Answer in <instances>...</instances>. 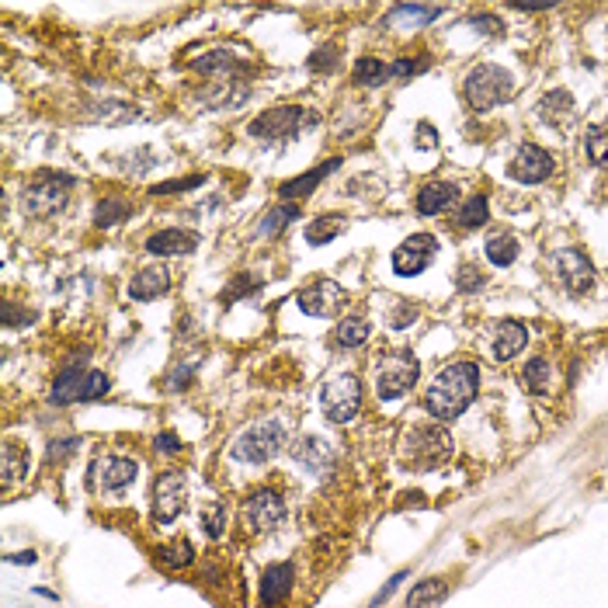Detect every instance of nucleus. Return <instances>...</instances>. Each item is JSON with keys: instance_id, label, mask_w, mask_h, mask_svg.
<instances>
[{"instance_id": "1", "label": "nucleus", "mask_w": 608, "mask_h": 608, "mask_svg": "<svg viewBox=\"0 0 608 608\" xmlns=\"http://www.w3.org/2000/svg\"><path fill=\"white\" fill-rule=\"evenodd\" d=\"M476 390H480V365L469 362V358L452 362L424 390V410L434 420H455L466 406L476 400Z\"/></svg>"}, {"instance_id": "2", "label": "nucleus", "mask_w": 608, "mask_h": 608, "mask_svg": "<svg viewBox=\"0 0 608 608\" xmlns=\"http://www.w3.org/2000/svg\"><path fill=\"white\" fill-rule=\"evenodd\" d=\"M73 185L77 181L70 174H63V171H38L24 185V192H21L24 215H31V219H52V215H59L70 205Z\"/></svg>"}, {"instance_id": "3", "label": "nucleus", "mask_w": 608, "mask_h": 608, "mask_svg": "<svg viewBox=\"0 0 608 608\" xmlns=\"http://www.w3.org/2000/svg\"><path fill=\"white\" fill-rule=\"evenodd\" d=\"M417 376H420V362L413 351H406V348L383 351L376 358V397L383 404L400 400L417 386Z\"/></svg>"}, {"instance_id": "4", "label": "nucleus", "mask_w": 608, "mask_h": 608, "mask_svg": "<svg viewBox=\"0 0 608 608\" xmlns=\"http://www.w3.org/2000/svg\"><path fill=\"white\" fill-rule=\"evenodd\" d=\"M400 455L413 469H434L452 455V438L438 424H413L400 438Z\"/></svg>"}, {"instance_id": "5", "label": "nucleus", "mask_w": 608, "mask_h": 608, "mask_svg": "<svg viewBox=\"0 0 608 608\" xmlns=\"http://www.w3.org/2000/svg\"><path fill=\"white\" fill-rule=\"evenodd\" d=\"M514 94V77L497 63H476L466 73V101L473 111L487 115Z\"/></svg>"}, {"instance_id": "6", "label": "nucleus", "mask_w": 608, "mask_h": 608, "mask_svg": "<svg viewBox=\"0 0 608 608\" xmlns=\"http://www.w3.org/2000/svg\"><path fill=\"white\" fill-rule=\"evenodd\" d=\"M316 115L303 108V104H282V108H268L261 111L250 125H247V136L257 139V143H282V139H296L303 125H313Z\"/></svg>"}, {"instance_id": "7", "label": "nucleus", "mask_w": 608, "mask_h": 608, "mask_svg": "<svg viewBox=\"0 0 608 608\" xmlns=\"http://www.w3.org/2000/svg\"><path fill=\"white\" fill-rule=\"evenodd\" d=\"M282 448H285V427H282V420L268 417V420H257L254 427H247V431L233 441V459L250 462V466H264V462H271Z\"/></svg>"}, {"instance_id": "8", "label": "nucleus", "mask_w": 608, "mask_h": 608, "mask_svg": "<svg viewBox=\"0 0 608 608\" xmlns=\"http://www.w3.org/2000/svg\"><path fill=\"white\" fill-rule=\"evenodd\" d=\"M320 406L330 424H351L362 410V379L355 372H337L323 383Z\"/></svg>"}, {"instance_id": "9", "label": "nucleus", "mask_w": 608, "mask_h": 608, "mask_svg": "<svg viewBox=\"0 0 608 608\" xmlns=\"http://www.w3.org/2000/svg\"><path fill=\"white\" fill-rule=\"evenodd\" d=\"M188 507V480L181 469H167L153 480V521L171 525Z\"/></svg>"}, {"instance_id": "10", "label": "nucleus", "mask_w": 608, "mask_h": 608, "mask_svg": "<svg viewBox=\"0 0 608 608\" xmlns=\"http://www.w3.org/2000/svg\"><path fill=\"white\" fill-rule=\"evenodd\" d=\"M296 306L303 309L306 316H316V320H330L337 316L344 306H348V292L341 282L334 278H313L309 285H303L296 292Z\"/></svg>"}, {"instance_id": "11", "label": "nucleus", "mask_w": 608, "mask_h": 608, "mask_svg": "<svg viewBox=\"0 0 608 608\" xmlns=\"http://www.w3.org/2000/svg\"><path fill=\"white\" fill-rule=\"evenodd\" d=\"M243 521L254 535H268L275 532L282 521H285V497L271 487H261L254 490L247 501H243Z\"/></svg>"}, {"instance_id": "12", "label": "nucleus", "mask_w": 608, "mask_h": 608, "mask_svg": "<svg viewBox=\"0 0 608 608\" xmlns=\"http://www.w3.org/2000/svg\"><path fill=\"white\" fill-rule=\"evenodd\" d=\"M434 254H438V236H431V233H413V236H406L404 243L393 250V257H390L393 275H400V278H417L420 271H427V264L434 261Z\"/></svg>"}, {"instance_id": "13", "label": "nucleus", "mask_w": 608, "mask_h": 608, "mask_svg": "<svg viewBox=\"0 0 608 608\" xmlns=\"http://www.w3.org/2000/svg\"><path fill=\"white\" fill-rule=\"evenodd\" d=\"M507 171H511V178H514L518 185H542V181L553 178L556 160H553L549 150H542V146H535V143H521V146L514 150Z\"/></svg>"}, {"instance_id": "14", "label": "nucleus", "mask_w": 608, "mask_h": 608, "mask_svg": "<svg viewBox=\"0 0 608 608\" xmlns=\"http://www.w3.org/2000/svg\"><path fill=\"white\" fill-rule=\"evenodd\" d=\"M136 476H139V462L132 455H118V452L101 455L94 462V469H91V480H94V487L101 494H122V490H129L136 483Z\"/></svg>"}, {"instance_id": "15", "label": "nucleus", "mask_w": 608, "mask_h": 608, "mask_svg": "<svg viewBox=\"0 0 608 608\" xmlns=\"http://www.w3.org/2000/svg\"><path fill=\"white\" fill-rule=\"evenodd\" d=\"M556 275L570 296H584L595 285V264L581 247H560L556 250Z\"/></svg>"}, {"instance_id": "16", "label": "nucleus", "mask_w": 608, "mask_h": 608, "mask_svg": "<svg viewBox=\"0 0 608 608\" xmlns=\"http://www.w3.org/2000/svg\"><path fill=\"white\" fill-rule=\"evenodd\" d=\"M87 358H91V351L80 348V351H73L70 362L56 372L52 390H49V400L56 406H66V404H77V400H80V383H84V376L91 372V369H87Z\"/></svg>"}, {"instance_id": "17", "label": "nucleus", "mask_w": 608, "mask_h": 608, "mask_svg": "<svg viewBox=\"0 0 608 608\" xmlns=\"http://www.w3.org/2000/svg\"><path fill=\"white\" fill-rule=\"evenodd\" d=\"M292 591H296V563L292 560L271 563L261 577V608H282Z\"/></svg>"}, {"instance_id": "18", "label": "nucleus", "mask_w": 608, "mask_h": 608, "mask_svg": "<svg viewBox=\"0 0 608 608\" xmlns=\"http://www.w3.org/2000/svg\"><path fill=\"white\" fill-rule=\"evenodd\" d=\"M341 164H344L341 157H327V160H320L313 171H306V174H299V178L282 181V185H278V199H282V202H306V199L320 188V181L330 178Z\"/></svg>"}, {"instance_id": "19", "label": "nucleus", "mask_w": 608, "mask_h": 608, "mask_svg": "<svg viewBox=\"0 0 608 608\" xmlns=\"http://www.w3.org/2000/svg\"><path fill=\"white\" fill-rule=\"evenodd\" d=\"M528 344V327L518 320H497V327L490 330V355L494 362H511L525 351Z\"/></svg>"}, {"instance_id": "20", "label": "nucleus", "mask_w": 608, "mask_h": 608, "mask_svg": "<svg viewBox=\"0 0 608 608\" xmlns=\"http://www.w3.org/2000/svg\"><path fill=\"white\" fill-rule=\"evenodd\" d=\"M167 289H171V271H167V264L139 268V271L129 278V285H125V292H129L132 303H150V299L164 296Z\"/></svg>"}, {"instance_id": "21", "label": "nucleus", "mask_w": 608, "mask_h": 608, "mask_svg": "<svg viewBox=\"0 0 608 608\" xmlns=\"http://www.w3.org/2000/svg\"><path fill=\"white\" fill-rule=\"evenodd\" d=\"M146 254H153V257H174V254H192L195 247H199V233H192V229H181V226H171V229H160V233H153L146 243Z\"/></svg>"}, {"instance_id": "22", "label": "nucleus", "mask_w": 608, "mask_h": 608, "mask_svg": "<svg viewBox=\"0 0 608 608\" xmlns=\"http://www.w3.org/2000/svg\"><path fill=\"white\" fill-rule=\"evenodd\" d=\"M292 455H296V462L303 466V469H309V473H327L330 466H334V448L320 438V434H306V438H299L296 445H292Z\"/></svg>"}, {"instance_id": "23", "label": "nucleus", "mask_w": 608, "mask_h": 608, "mask_svg": "<svg viewBox=\"0 0 608 608\" xmlns=\"http://www.w3.org/2000/svg\"><path fill=\"white\" fill-rule=\"evenodd\" d=\"M455 202H459V188L448 185V181H431L417 192V212L420 215H441Z\"/></svg>"}, {"instance_id": "24", "label": "nucleus", "mask_w": 608, "mask_h": 608, "mask_svg": "<svg viewBox=\"0 0 608 608\" xmlns=\"http://www.w3.org/2000/svg\"><path fill=\"white\" fill-rule=\"evenodd\" d=\"M28 448L17 445V441H3V452H0V483L3 490H10L17 480L28 476Z\"/></svg>"}, {"instance_id": "25", "label": "nucleus", "mask_w": 608, "mask_h": 608, "mask_svg": "<svg viewBox=\"0 0 608 608\" xmlns=\"http://www.w3.org/2000/svg\"><path fill=\"white\" fill-rule=\"evenodd\" d=\"M236 66H240V59H236L233 52H226V49H212V52H205L199 59H192V70L202 73V77H212V80L229 77Z\"/></svg>"}, {"instance_id": "26", "label": "nucleus", "mask_w": 608, "mask_h": 608, "mask_svg": "<svg viewBox=\"0 0 608 608\" xmlns=\"http://www.w3.org/2000/svg\"><path fill=\"white\" fill-rule=\"evenodd\" d=\"M344 233V215H316V219H309L306 222V229H303V236H306V243L309 247H323V243H330V240H337Z\"/></svg>"}, {"instance_id": "27", "label": "nucleus", "mask_w": 608, "mask_h": 608, "mask_svg": "<svg viewBox=\"0 0 608 608\" xmlns=\"http://www.w3.org/2000/svg\"><path fill=\"white\" fill-rule=\"evenodd\" d=\"M115 164H118V171H125L129 178H143V174H150V171L160 167V153H157L153 146H136V150L115 157Z\"/></svg>"}, {"instance_id": "28", "label": "nucleus", "mask_w": 608, "mask_h": 608, "mask_svg": "<svg viewBox=\"0 0 608 608\" xmlns=\"http://www.w3.org/2000/svg\"><path fill=\"white\" fill-rule=\"evenodd\" d=\"M445 595H448V584H445L441 577H424V581H417V584L410 588L406 608H434V605L445 602Z\"/></svg>"}, {"instance_id": "29", "label": "nucleus", "mask_w": 608, "mask_h": 608, "mask_svg": "<svg viewBox=\"0 0 608 608\" xmlns=\"http://www.w3.org/2000/svg\"><path fill=\"white\" fill-rule=\"evenodd\" d=\"M132 215V202L125 195H108L94 205V226L98 229H111V226H122L125 219Z\"/></svg>"}, {"instance_id": "30", "label": "nucleus", "mask_w": 608, "mask_h": 608, "mask_svg": "<svg viewBox=\"0 0 608 608\" xmlns=\"http://www.w3.org/2000/svg\"><path fill=\"white\" fill-rule=\"evenodd\" d=\"M521 386L528 390V393H535V397H542V393H549L553 390V365H549V358H528L525 362V369H521Z\"/></svg>"}, {"instance_id": "31", "label": "nucleus", "mask_w": 608, "mask_h": 608, "mask_svg": "<svg viewBox=\"0 0 608 608\" xmlns=\"http://www.w3.org/2000/svg\"><path fill=\"white\" fill-rule=\"evenodd\" d=\"M539 115L549 122V125H556V129H563L570 118H574V98H570V91H553V94H546L542 101H539Z\"/></svg>"}, {"instance_id": "32", "label": "nucleus", "mask_w": 608, "mask_h": 608, "mask_svg": "<svg viewBox=\"0 0 608 608\" xmlns=\"http://www.w3.org/2000/svg\"><path fill=\"white\" fill-rule=\"evenodd\" d=\"M369 341V320L365 316H344L341 323H337V330H334V344L341 348V351H355V348H362Z\"/></svg>"}, {"instance_id": "33", "label": "nucleus", "mask_w": 608, "mask_h": 608, "mask_svg": "<svg viewBox=\"0 0 608 608\" xmlns=\"http://www.w3.org/2000/svg\"><path fill=\"white\" fill-rule=\"evenodd\" d=\"M91 122H101V125H129V122H136L139 118V108H132L129 101H98L91 111Z\"/></svg>"}, {"instance_id": "34", "label": "nucleus", "mask_w": 608, "mask_h": 608, "mask_svg": "<svg viewBox=\"0 0 608 608\" xmlns=\"http://www.w3.org/2000/svg\"><path fill=\"white\" fill-rule=\"evenodd\" d=\"M351 73H355V84H362V87H383L393 77L390 63H383L379 56H362Z\"/></svg>"}, {"instance_id": "35", "label": "nucleus", "mask_w": 608, "mask_h": 608, "mask_svg": "<svg viewBox=\"0 0 608 608\" xmlns=\"http://www.w3.org/2000/svg\"><path fill=\"white\" fill-rule=\"evenodd\" d=\"M157 560H160V567H167V570H185V567H192V560H195V546H192V539L181 535V539L160 546V549H157Z\"/></svg>"}, {"instance_id": "36", "label": "nucleus", "mask_w": 608, "mask_h": 608, "mask_svg": "<svg viewBox=\"0 0 608 608\" xmlns=\"http://www.w3.org/2000/svg\"><path fill=\"white\" fill-rule=\"evenodd\" d=\"M434 17H441V7H438V3H397V7L390 10V24L410 21L413 28H420V24H431Z\"/></svg>"}, {"instance_id": "37", "label": "nucleus", "mask_w": 608, "mask_h": 608, "mask_svg": "<svg viewBox=\"0 0 608 608\" xmlns=\"http://www.w3.org/2000/svg\"><path fill=\"white\" fill-rule=\"evenodd\" d=\"M483 254H487V261H490L494 268H511V264L518 261V240H514L511 233H494V236L487 240Z\"/></svg>"}, {"instance_id": "38", "label": "nucleus", "mask_w": 608, "mask_h": 608, "mask_svg": "<svg viewBox=\"0 0 608 608\" xmlns=\"http://www.w3.org/2000/svg\"><path fill=\"white\" fill-rule=\"evenodd\" d=\"M303 215V205L299 202H282V205H275L268 215H264V222H261V233L264 236H275V233H282L289 222H296Z\"/></svg>"}, {"instance_id": "39", "label": "nucleus", "mask_w": 608, "mask_h": 608, "mask_svg": "<svg viewBox=\"0 0 608 608\" xmlns=\"http://www.w3.org/2000/svg\"><path fill=\"white\" fill-rule=\"evenodd\" d=\"M487 219H490V202H487V195H473L469 202L459 208L455 226H459V229H480Z\"/></svg>"}, {"instance_id": "40", "label": "nucleus", "mask_w": 608, "mask_h": 608, "mask_svg": "<svg viewBox=\"0 0 608 608\" xmlns=\"http://www.w3.org/2000/svg\"><path fill=\"white\" fill-rule=\"evenodd\" d=\"M226 518H229V504H226L222 497L205 501L202 504V532L208 539H219V535L226 532Z\"/></svg>"}, {"instance_id": "41", "label": "nucleus", "mask_w": 608, "mask_h": 608, "mask_svg": "<svg viewBox=\"0 0 608 608\" xmlns=\"http://www.w3.org/2000/svg\"><path fill=\"white\" fill-rule=\"evenodd\" d=\"M584 150L591 157V164L608 167V125H591L584 136Z\"/></svg>"}, {"instance_id": "42", "label": "nucleus", "mask_w": 608, "mask_h": 608, "mask_svg": "<svg viewBox=\"0 0 608 608\" xmlns=\"http://www.w3.org/2000/svg\"><path fill=\"white\" fill-rule=\"evenodd\" d=\"M108 390H111V379H108V372H98V369H91V372L84 376V383H80V400H77V404H94V400L108 397Z\"/></svg>"}, {"instance_id": "43", "label": "nucleus", "mask_w": 608, "mask_h": 608, "mask_svg": "<svg viewBox=\"0 0 608 608\" xmlns=\"http://www.w3.org/2000/svg\"><path fill=\"white\" fill-rule=\"evenodd\" d=\"M205 185V174H192V178H178V181H160L150 188V195L164 199V195H181V192H195Z\"/></svg>"}, {"instance_id": "44", "label": "nucleus", "mask_w": 608, "mask_h": 608, "mask_svg": "<svg viewBox=\"0 0 608 608\" xmlns=\"http://www.w3.org/2000/svg\"><path fill=\"white\" fill-rule=\"evenodd\" d=\"M261 289V278L257 275H250V271H240L229 285H226V292H222V303H236L240 296H250V292H257Z\"/></svg>"}, {"instance_id": "45", "label": "nucleus", "mask_w": 608, "mask_h": 608, "mask_svg": "<svg viewBox=\"0 0 608 608\" xmlns=\"http://www.w3.org/2000/svg\"><path fill=\"white\" fill-rule=\"evenodd\" d=\"M487 285V275L476 268V264H462L459 268V275H455V289L466 296V292H480Z\"/></svg>"}, {"instance_id": "46", "label": "nucleus", "mask_w": 608, "mask_h": 608, "mask_svg": "<svg viewBox=\"0 0 608 608\" xmlns=\"http://www.w3.org/2000/svg\"><path fill=\"white\" fill-rule=\"evenodd\" d=\"M337 45H323V49H316L309 59H306V66L313 70V73H330L334 66H337Z\"/></svg>"}, {"instance_id": "47", "label": "nucleus", "mask_w": 608, "mask_h": 608, "mask_svg": "<svg viewBox=\"0 0 608 608\" xmlns=\"http://www.w3.org/2000/svg\"><path fill=\"white\" fill-rule=\"evenodd\" d=\"M192 372H195V362H181L178 369H171V372L164 376V390H167V393H181V390L192 383Z\"/></svg>"}, {"instance_id": "48", "label": "nucleus", "mask_w": 608, "mask_h": 608, "mask_svg": "<svg viewBox=\"0 0 608 608\" xmlns=\"http://www.w3.org/2000/svg\"><path fill=\"white\" fill-rule=\"evenodd\" d=\"M427 66H431V59H427V56H420V59H410V56H404V59L390 63V70H393V77H397V80H410V77L424 73Z\"/></svg>"}, {"instance_id": "49", "label": "nucleus", "mask_w": 608, "mask_h": 608, "mask_svg": "<svg viewBox=\"0 0 608 608\" xmlns=\"http://www.w3.org/2000/svg\"><path fill=\"white\" fill-rule=\"evenodd\" d=\"M153 448H157L160 455H181L188 445H185V441L174 434V431H160V434L153 438Z\"/></svg>"}, {"instance_id": "50", "label": "nucleus", "mask_w": 608, "mask_h": 608, "mask_svg": "<svg viewBox=\"0 0 608 608\" xmlns=\"http://www.w3.org/2000/svg\"><path fill=\"white\" fill-rule=\"evenodd\" d=\"M0 320H3V327H7V330H14V327H24V323H31V320H35V313H31V309H17L14 303H3V313H0Z\"/></svg>"}, {"instance_id": "51", "label": "nucleus", "mask_w": 608, "mask_h": 608, "mask_svg": "<svg viewBox=\"0 0 608 608\" xmlns=\"http://www.w3.org/2000/svg\"><path fill=\"white\" fill-rule=\"evenodd\" d=\"M404 581H406V570L393 574V577H390V581H386V584H383V588L376 591V598H372V605H369V608H379L383 602H390V598H393V591H397V588H400Z\"/></svg>"}, {"instance_id": "52", "label": "nucleus", "mask_w": 608, "mask_h": 608, "mask_svg": "<svg viewBox=\"0 0 608 608\" xmlns=\"http://www.w3.org/2000/svg\"><path fill=\"white\" fill-rule=\"evenodd\" d=\"M80 448V438H59V441H52L49 445V462H56V459H63V455H70V452H77Z\"/></svg>"}, {"instance_id": "53", "label": "nucleus", "mask_w": 608, "mask_h": 608, "mask_svg": "<svg viewBox=\"0 0 608 608\" xmlns=\"http://www.w3.org/2000/svg\"><path fill=\"white\" fill-rule=\"evenodd\" d=\"M413 320H417V306H413V303H400V306H397V313L390 316V327H393V330H404L406 323H413Z\"/></svg>"}, {"instance_id": "54", "label": "nucleus", "mask_w": 608, "mask_h": 608, "mask_svg": "<svg viewBox=\"0 0 608 608\" xmlns=\"http://www.w3.org/2000/svg\"><path fill=\"white\" fill-rule=\"evenodd\" d=\"M473 24H476L480 31H487V35H497V31H501V21H497V17H490V14H476V17H473Z\"/></svg>"}, {"instance_id": "55", "label": "nucleus", "mask_w": 608, "mask_h": 608, "mask_svg": "<svg viewBox=\"0 0 608 608\" xmlns=\"http://www.w3.org/2000/svg\"><path fill=\"white\" fill-rule=\"evenodd\" d=\"M417 136H420V139H417V146H420V150H431V146L438 143V139H434V129H431L427 122H420V125H417Z\"/></svg>"}, {"instance_id": "56", "label": "nucleus", "mask_w": 608, "mask_h": 608, "mask_svg": "<svg viewBox=\"0 0 608 608\" xmlns=\"http://www.w3.org/2000/svg\"><path fill=\"white\" fill-rule=\"evenodd\" d=\"M3 560H7V563H21V567H31V563H35L38 556H35L31 549H24V553H7Z\"/></svg>"}, {"instance_id": "57", "label": "nucleus", "mask_w": 608, "mask_h": 608, "mask_svg": "<svg viewBox=\"0 0 608 608\" xmlns=\"http://www.w3.org/2000/svg\"><path fill=\"white\" fill-rule=\"evenodd\" d=\"M35 595H38V598H52V602H59V595L49 591V588H35Z\"/></svg>"}]
</instances>
